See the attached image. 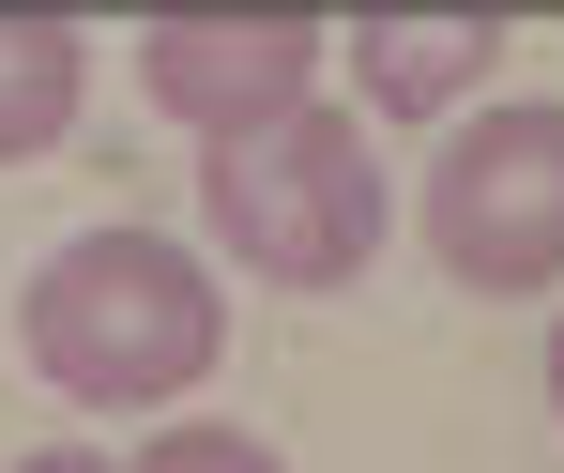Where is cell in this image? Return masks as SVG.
I'll return each instance as SVG.
<instances>
[{
	"label": "cell",
	"instance_id": "5b68a950",
	"mask_svg": "<svg viewBox=\"0 0 564 473\" xmlns=\"http://www.w3.org/2000/svg\"><path fill=\"white\" fill-rule=\"evenodd\" d=\"M336 62H351V122H367V107L427 122V107H488L503 31H488V15H351V31H336Z\"/></svg>",
	"mask_w": 564,
	"mask_h": 473
},
{
	"label": "cell",
	"instance_id": "6da1fadb",
	"mask_svg": "<svg viewBox=\"0 0 564 473\" xmlns=\"http://www.w3.org/2000/svg\"><path fill=\"white\" fill-rule=\"evenodd\" d=\"M15 336H31V367L77 412H153V397L229 367V290L198 276L169 229H77L15 290Z\"/></svg>",
	"mask_w": 564,
	"mask_h": 473
},
{
	"label": "cell",
	"instance_id": "7a4b0ae2",
	"mask_svg": "<svg viewBox=\"0 0 564 473\" xmlns=\"http://www.w3.org/2000/svg\"><path fill=\"white\" fill-rule=\"evenodd\" d=\"M198 229H214L260 290H351L381 260V229H397V184H381L367 122L336 93H305L290 122L198 153Z\"/></svg>",
	"mask_w": 564,
	"mask_h": 473
},
{
	"label": "cell",
	"instance_id": "3957f363",
	"mask_svg": "<svg viewBox=\"0 0 564 473\" xmlns=\"http://www.w3.org/2000/svg\"><path fill=\"white\" fill-rule=\"evenodd\" d=\"M412 229L458 290H564V93H488L427 153L412 184Z\"/></svg>",
	"mask_w": 564,
	"mask_h": 473
},
{
	"label": "cell",
	"instance_id": "277c9868",
	"mask_svg": "<svg viewBox=\"0 0 564 473\" xmlns=\"http://www.w3.org/2000/svg\"><path fill=\"white\" fill-rule=\"evenodd\" d=\"M321 62H336L321 15H153V31H138V93L169 107L198 153L290 122V107L321 93Z\"/></svg>",
	"mask_w": 564,
	"mask_h": 473
},
{
	"label": "cell",
	"instance_id": "8992f818",
	"mask_svg": "<svg viewBox=\"0 0 564 473\" xmlns=\"http://www.w3.org/2000/svg\"><path fill=\"white\" fill-rule=\"evenodd\" d=\"M77 93H93L77 15H0V169L62 153V138H77Z\"/></svg>",
	"mask_w": 564,
	"mask_h": 473
},
{
	"label": "cell",
	"instance_id": "52a82bcc",
	"mask_svg": "<svg viewBox=\"0 0 564 473\" xmlns=\"http://www.w3.org/2000/svg\"><path fill=\"white\" fill-rule=\"evenodd\" d=\"M122 473H290L260 428H153V459H122Z\"/></svg>",
	"mask_w": 564,
	"mask_h": 473
},
{
	"label": "cell",
	"instance_id": "9c48e42d",
	"mask_svg": "<svg viewBox=\"0 0 564 473\" xmlns=\"http://www.w3.org/2000/svg\"><path fill=\"white\" fill-rule=\"evenodd\" d=\"M550 412H564V321H550Z\"/></svg>",
	"mask_w": 564,
	"mask_h": 473
},
{
	"label": "cell",
	"instance_id": "ba28073f",
	"mask_svg": "<svg viewBox=\"0 0 564 473\" xmlns=\"http://www.w3.org/2000/svg\"><path fill=\"white\" fill-rule=\"evenodd\" d=\"M15 473H122V459H93V443H31Z\"/></svg>",
	"mask_w": 564,
	"mask_h": 473
}]
</instances>
